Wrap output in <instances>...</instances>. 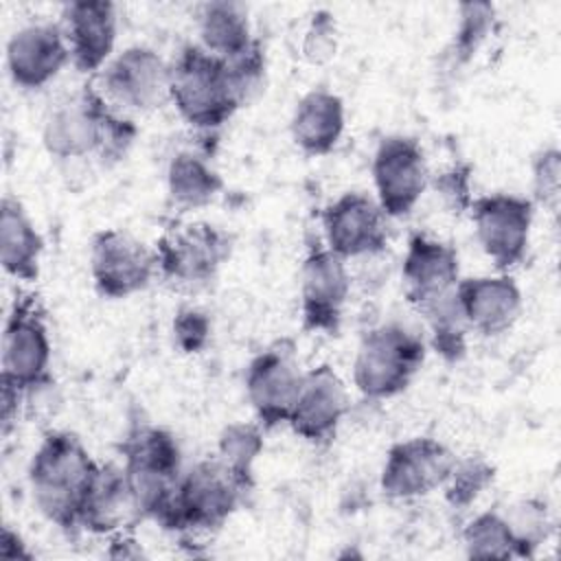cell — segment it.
Segmentation results:
<instances>
[{
    "mask_svg": "<svg viewBox=\"0 0 561 561\" xmlns=\"http://www.w3.org/2000/svg\"><path fill=\"white\" fill-rule=\"evenodd\" d=\"M530 188H533L530 202L557 215L559 202H561V151L554 145L541 147L533 156Z\"/></svg>",
    "mask_w": 561,
    "mask_h": 561,
    "instance_id": "d6a6232c",
    "label": "cell"
},
{
    "mask_svg": "<svg viewBox=\"0 0 561 561\" xmlns=\"http://www.w3.org/2000/svg\"><path fill=\"white\" fill-rule=\"evenodd\" d=\"M348 261L324 243H311L300 265L302 329L333 335L340 331L351 296Z\"/></svg>",
    "mask_w": 561,
    "mask_h": 561,
    "instance_id": "5bb4252c",
    "label": "cell"
},
{
    "mask_svg": "<svg viewBox=\"0 0 561 561\" xmlns=\"http://www.w3.org/2000/svg\"><path fill=\"white\" fill-rule=\"evenodd\" d=\"M460 259L454 245L423 232L408 239L401 259V283L405 300L423 316L456 294Z\"/></svg>",
    "mask_w": 561,
    "mask_h": 561,
    "instance_id": "e0dca14e",
    "label": "cell"
},
{
    "mask_svg": "<svg viewBox=\"0 0 561 561\" xmlns=\"http://www.w3.org/2000/svg\"><path fill=\"white\" fill-rule=\"evenodd\" d=\"M232 239L208 221L180 224L164 230L153 245L158 276L167 283L195 287L213 280L228 261Z\"/></svg>",
    "mask_w": 561,
    "mask_h": 561,
    "instance_id": "52a82bcc",
    "label": "cell"
},
{
    "mask_svg": "<svg viewBox=\"0 0 561 561\" xmlns=\"http://www.w3.org/2000/svg\"><path fill=\"white\" fill-rule=\"evenodd\" d=\"M70 64V50L59 24L33 22L20 26L7 42V72L22 90L48 85Z\"/></svg>",
    "mask_w": 561,
    "mask_h": 561,
    "instance_id": "ffe728a7",
    "label": "cell"
},
{
    "mask_svg": "<svg viewBox=\"0 0 561 561\" xmlns=\"http://www.w3.org/2000/svg\"><path fill=\"white\" fill-rule=\"evenodd\" d=\"M462 546L471 559H519L506 517L497 508L482 511L465 524Z\"/></svg>",
    "mask_w": 561,
    "mask_h": 561,
    "instance_id": "83f0119b",
    "label": "cell"
},
{
    "mask_svg": "<svg viewBox=\"0 0 561 561\" xmlns=\"http://www.w3.org/2000/svg\"><path fill=\"white\" fill-rule=\"evenodd\" d=\"M425 340L401 322L368 329L353 359V383L362 397L381 401L401 394L425 362Z\"/></svg>",
    "mask_w": 561,
    "mask_h": 561,
    "instance_id": "277c9868",
    "label": "cell"
},
{
    "mask_svg": "<svg viewBox=\"0 0 561 561\" xmlns=\"http://www.w3.org/2000/svg\"><path fill=\"white\" fill-rule=\"evenodd\" d=\"M263 427L259 421H232L217 436L215 456L248 486H254V465L263 454Z\"/></svg>",
    "mask_w": 561,
    "mask_h": 561,
    "instance_id": "4316f807",
    "label": "cell"
},
{
    "mask_svg": "<svg viewBox=\"0 0 561 561\" xmlns=\"http://www.w3.org/2000/svg\"><path fill=\"white\" fill-rule=\"evenodd\" d=\"M467 213L482 252L497 272H508L524 261L535 221L530 197L515 193L478 195Z\"/></svg>",
    "mask_w": 561,
    "mask_h": 561,
    "instance_id": "ba28073f",
    "label": "cell"
},
{
    "mask_svg": "<svg viewBox=\"0 0 561 561\" xmlns=\"http://www.w3.org/2000/svg\"><path fill=\"white\" fill-rule=\"evenodd\" d=\"M44 239L28 217L22 202L4 195L0 204V263L2 270L22 283H33L39 276Z\"/></svg>",
    "mask_w": 561,
    "mask_h": 561,
    "instance_id": "cb8c5ba5",
    "label": "cell"
},
{
    "mask_svg": "<svg viewBox=\"0 0 561 561\" xmlns=\"http://www.w3.org/2000/svg\"><path fill=\"white\" fill-rule=\"evenodd\" d=\"M495 22V7L491 2H462L458 4V22L451 39V57L467 64L478 48L486 42Z\"/></svg>",
    "mask_w": 561,
    "mask_h": 561,
    "instance_id": "1f68e13d",
    "label": "cell"
},
{
    "mask_svg": "<svg viewBox=\"0 0 561 561\" xmlns=\"http://www.w3.org/2000/svg\"><path fill=\"white\" fill-rule=\"evenodd\" d=\"M375 199L386 217H405L430 186V167L423 147L410 136H386L370 162Z\"/></svg>",
    "mask_w": 561,
    "mask_h": 561,
    "instance_id": "4fadbf2b",
    "label": "cell"
},
{
    "mask_svg": "<svg viewBox=\"0 0 561 561\" xmlns=\"http://www.w3.org/2000/svg\"><path fill=\"white\" fill-rule=\"evenodd\" d=\"M434 191L440 195L443 204L460 215L467 213L473 195H471V167L469 164H454L440 173H436L434 180H430Z\"/></svg>",
    "mask_w": 561,
    "mask_h": 561,
    "instance_id": "d590c367",
    "label": "cell"
},
{
    "mask_svg": "<svg viewBox=\"0 0 561 561\" xmlns=\"http://www.w3.org/2000/svg\"><path fill=\"white\" fill-rule=\"evenodd\" d=\"M305 370L296 344L280 337L256 353L245 368V394L259 425L267 432L287 425L302 388Z\"/></svg>",
    "mask_w": 561,
    "mask_h": 561,
    "instance_id": "30bf717a",
    "label": "cell"
},
{
    "mask_svg": "<svg viewBox=\"0 0 561 561\" xmlns=\"http://www.w3.org/2000/svg\"><path fill=\"white\" fill-rule=\"evenodd\" d=\"M348 410L351 397L344 379L331 364H318L305 370L302 388L287 425L302 440L327 445L335 438Z\"/></svg>",
    "mask_w": 561,
    "mask_h": 561,
    "instance_id": "ac0fdd59",
    "label": "cell"
},
{
    "mask_svg": "<svg viewBox=\"0 0 561 561\" xmlns=\"http://www.w3.org/2000/svg\"><path fill=\"white\" fill-rule=\"evenodd\" d=\"M430 329V344L445 362H458L467 351L469 327L458 309L456 294L423 313Z\"/></svg>",
    "mask_w": 561,
    "mask_h": 561,
    "instance_id": "f546056e",
    "label": "cell"
},
{
    "mask_svg": "<svg viewBox=\"0 0 561 561\" xmlns=\"http://www.w3.org/2000/svg\"><path fill=\"white\" fill-rule=\"evenodd\" d=\"M197 35L204 50L226 61L243 55L256 42L248 9L230 0L204 2L197 9Z\"/></svg>",
    "mask_w": 561,
    "mask_h": 561,
    "instance_id": "d4e9b609",
    "label": "cell"
},
{
    "mask_svg": "<svg viewBox=\"0 0 561 561\" xmlns=\"http://www.w3.org/2000/svg\"><path fill=\"white\" fill-rule=\"evenodd\" d=\"M224 180L219 171L195 151H178L167 167L169 197L182 208H204L219 197Z\"/></svg>",
    "mask_w": 561,
    "mask_h": 561,
    "instance_id": "484cf974",
    "label": "cell"
},
{
    "mask_svg": "<svg viewBox=\"0 0 561 561\" xmlns=\"http://www.w3.org/2000/svg\"><path fill=\"white\" fill-rule=\"evenodd\" d=\"M61 31L70 50V64L83 75L101 72L114 57L118 13L105 0L68 2L61 9Z\"/></svg>",
    "mask_w": 561,
    "mask_h": 561,
    "instance_id": "d6986e66",
    "label": "cell"
},
{
    "mask_svg": "<svg viewBox=\"0 0 561 561\" xmlns=\"http://www.w3.org/2000/svg\"><path fill=\"white\" fill-rule=\"evenodd\" d=\"M250 489L217 458H204L184 469L171 506L158 522L173 533H210L221 528Z\"/></svg>",
    "mask_w": 561,
    "mask_h": 561,
    "instance_id": "5b68a950",
    "label": "cell"
},
{
    "mask_svg": "<svg viewBox=\"0 0 561 561\" xmlns=\"http://www.w3.org/2000/svg\"><path fill=\"white\" fill-rule=\"evenodd\" d=\"M502 513H504L506 524L517 543L519 559L533 557L535 550L552 533V517H550L548 504L543 500L524 497V500L511 504V508L502 511Z\"/></svg>",
    "mask_w": 561,
    "mask_h": 561,
    "instance_id": "f1b7e54d",
    "label": "cell"
},
{
    "mask_svg": "<svg viewBox=\"0 0 561 561\" xmlns=\"http://www.w3.org/2000/svg\"><path fill=\"white\" fill-rule=\"evenodd\" d=\"M99 465L75 432L48 430L26 471L37 511L66 533L79 530V513Z\"/></svg>",
    "mask_w": 561,
    "mask_h": 561,
    "instance_id": "7a4b0ae2",
    "label": "cell"
},
{
    "mask_svg": "<svg viewBox=\"0 0 561 561\" xmlns=\"http://www.w3.org/2000/svg\"><path fill=\"white\" fill-rule=\"evenodd\" d=\"M171 61L156 48L134 44L101 70V94L123 114H147L169 103Z\"/></svg>",
    "mask_w": 561,
    "mask_h": 561,
    "instance_id": "9c48e42d",
    "label": "cell"
},
{
    "mask_svg": "<svg viewBox=\"0 0 561 561\" xmlns=\"http://www.w3.org/2000/svg\"><path fill=\"white\" fill-rule=\"evenodd\" d=\"M456 302L469 331L484 337H495L513 329L524 305L517 280L506 272L460 278Z\"/></svg>",
    "mask_w": 561,
    "mask_h": 561,
    "instance_id": "44dd1931",
    "label": "cell"
},
{
    "mask_svg": "<svg viewBox=\"0 0 561 561\" xmlns=\"http://www.w3.org/2000/svg\"><path fill=\"white\" fill-rule=\"evenodd\" d=\"M302 57L311 66H322L335 57L337 50V22L335 15L327 9L311 13L309 24L302 35Z\"/></svg>",
    "mask_w": 561,
    "mask_h": 561,
    "instance_id": "836d02e7",
    "label": "cell"
},
{
    "mask_svg": "<svg viewBox=\"0 0 561 561\" xmlns=\"http://www.w3.org/2000/svg\"><path fill=\"white\" fill-rule=\"evenodd\" d=\"M107 557L112 559H142L145 550L142 546L131 537V533H123L116 537H110Z\"/></svg>",
    "mask_w": 561,
    "mask_h": 561,
    "instance_id": "8d00e7d4",
    "label": "cell"
},
{
    "mask_svg": "<svg viewBox=\"0 0 561 561\" xmlns=\"http://www.w3.org/2000/svg\"><path fill=\"white\" fill-rule=\"evenodd\" d=\"M495 480V467L484 456L456 458L445 484L440 486L451 508H469Z\"/></svg>",
    "mask_w": 561,
    "mask_h": 561,
    "instance_id": "4dcf8cb0",
    "label": "cell"
},
{
    "mask_svg": "<svg viewBox=\"0 0 561 561\" xmlns=\"http://www.w3.org/2000/svg\"><path fill=\"white\" fill-rule=\"evenodd\" d=\"M123 471L145 519L160 522L171 506L182 476V449L175 436L158 425H134L123 443Z\"/></svg>",
    "mask_w": 561,
    "mask_h": 561,
    "instance_id": "8992f818",
    "label": "cell"
},
{
    "mask_svg": "<svg viewBox=\"0 0 561 561\" xmlns=\"http://www.w3.org/2000/svg\"><path fill=\"white\" fill-rule=\"evenodd\" d=\"M320 224L324 245L346 261L386 252L388 217L368 193H342L322 208Z\"/></svg>",
    "mask_w": 561,
    "mask_h": 561,
    "instance_id": "9a60e30c",
    "label": "cell"
},
{
    "mask_svg": "<svg viewBox=\"0 0 561 561\" xmlns=\"http://www.w3.org/2000/svg\"><path fill=\"white\" fill-rule=\"evenodd\" d=\"M142 519L123 465L101 462L79 513V530L96 537H116L131 533Z\"/></svg>",
    "mask_w": 561,
    "mask_h": 561,
    "instance_id": "7402d4cb",
    "label": "cell"
},
{
    "mask_svg": "<svg viewBox=\"0 0 561 561\" xmlns=\"http://www.w3.org/2000/svg\"><path fill=\"white\" fill-rule=\"evenodd\" d=\"M456 462L454 451L432 436L394 443L379 473V489L388 500H416L440 489Z\"/></svg>",
    "mask_w": 561,
    "mask_h": 561,
    "instance_id": "2e32d148",
    "label": "cell"
},
{
    "mask_svg": "<svg viewBox=\"0 0 561 561\" xmlns=\"http://www.w3.org/2000/svg\"><path fill=\"white\" fill-rule=\"evenodd\" d=\"M138 127L131 116L116 110L99 88L83 85L50 107L42 125V145L57 160L96 156L118 162L127 156Z\"/></svg>",
    "mask_w": 561,
    "mask_h": 561,
    "instance_id": "6da1fadb",
    "label": "cell"
},
{
    "mask_svg": "<svg viewBox=\"0 0 561 561\" xmlns=\"http://www.w3.org/2000/svg\"><path fill=\"white\" fill-rule=\"evenodd\" d=\"M0 554L7 559H33L31 550L26 548L22 535L18 530H13L11 526L2 528V537H0Z\"/></svg>",
    "mask_w": 561,
    "mask_h": 561,
    "instance_id": "74e56055",
    "label": "cell"
},
{
    "mask_svg": "<svg viewBox=\"0 0 561 561\" xmlns=\"http://www.w3.org/2000/svg\"><path fill=\"white\" fill-rule=\"evenodd\" d=\"M173 342L182 353H202L213 335V322L199 307H182L175 311L171 322Z\"/></svg>",
    "mask_w": 561,
    "mask_h": 561,
    "instance_id": "e575fe53",
    "label": "cell"
},
{
    "mask_svg": "<svg viewBox=\"0 0 561 561\" xmlns=\"http://www.w3.org/2000/svg\"><path fill=\"white\" fill-rule=\"evenodd\" d=\"M50 333L35 294H18L2 327V373L22 390L50 377Z\"/></svg>",
    "mask_w": 561,
    "mask_h": 561,
    "instance_id": "8fae6325",
    "label": "cell"
},
{
    "mask_svg": "<svg viewBox=\"0 0 561 561\" xmlns=\"http://www.w3.org/2000/svg\"><path fill=\"white\" fill-rule=\"evenodd\" d=\"M346 107L340 94L313 88L294 107L289 131L294 145L307 156L331 153L344 136Z\"/></svg>",
    "mask_w": 561,
    "mask_h": 561,
    "instance_id": "603a6c76",
    "label": "cell"
},
{
    "mask_svg": "<svg viewBox=\"0 0 561 561\" xmlns=\"http://www.w3.org/2000/svg\"><path fill=\"white\" fill-rule=\"evenodd\" d=\"M169 103L193 129L215 131L234 116L243 99L226 59L186 44L171 61Z\"/></svg>",
    "mask_w": 561,
    "mask_h": 561,
    "instance_id": "3957f363",
    "label": "cell"
},
{
    "mask_svg": "<svg viewBox=\"0 0 561 561\" xmlns=\"http://www.w3.org/2000/svg\"><path fill=\"white\" fill-rule=\"evenodd\" d=\"M88 261L94 289L110 300H123L147 289L158 276L153 248H147L140 239L121 228L94 232Z\"/></svg>",
    "mask_w": 561,
    "mask_h": 561,
    "instance_id": "7c38bea8",
    "label": "cell"
}]
</instances>
